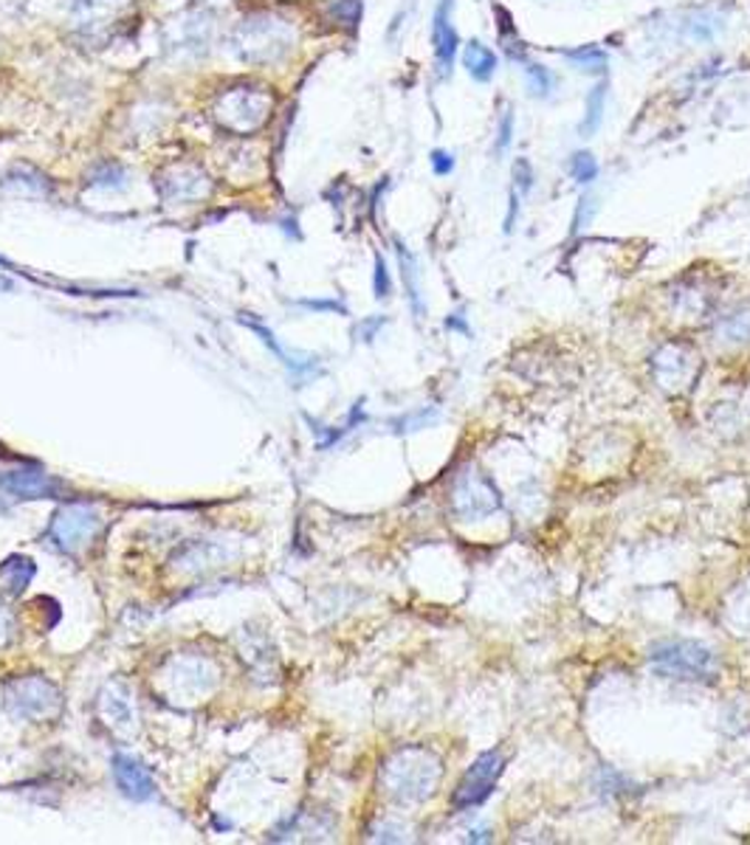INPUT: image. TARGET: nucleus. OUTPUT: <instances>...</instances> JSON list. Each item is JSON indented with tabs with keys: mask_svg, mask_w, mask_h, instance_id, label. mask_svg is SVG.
<instances>
[{
	"mask_svg": "<svg viewBox=\"0 0 750 845\" xmlns=\"http://www.w3.org/2000/svg\"><path fill=\"white\" fill-rule=\"evenodd\" d=\"M398 260H401V271H404V282H406V291H410L412 311H415L417 316H421V313H424V302H421V288H417L415 260H412V257L406 254L404 246H398Z\"/></svg>",
	"mask_w": 750,
	"mask_h": 845,
	"instance_id": "17",
	"label": "nucleus"
},
{
	"mask_svg": "<svg viewBox=\"0 0 750 845\" xmlns=\"http://www.w3.org/2000/svg\"><path fill=\"white\" fill-rule=\"evenodd\" d=\"M113 776H116V783H119V789H122L128 798H133V801H144V798L153 794V781H150L148 769H144L139 761H133V758L116 756Z\"/></svg>",
	"mask_w": 750,
	"mask_h": 845,
	"instance_id": "11",
	"label": "nucleus"
},
{
	"mask_svg": "<svg viewBox=\"0 0 750 845\" xmlns=\"http://www.w3.org/2000/svg\"><path fill=\"white\" fill-rule=\"evenodd\" d=\"M452 7H455V0H441L432 14V45H435V57L443 74H449L457 48H460V34L452 26Z\"/></svg>",
	"mask_w": 750,
	"mask_h": 845,
	"instance_id": "9",
	"label": "nucleus"
},
{
	"mask_svg": "<svg viewBox=\"0 0 750 845\" xmlns=\"http://www.w3.org/2000/svg\"><path fill=\"white\" fill-rule=\"evenodd\" d=\"M511 144H513V113L511 108H506L500 116V128H497V139H494L497 159H502V155L511 150Z\"/></svg>",
	"mask_w": 750,
	"mask_h": 845,
	"instance_id": "20",
	"label": "nucleus"
},
{
	"mask_svg": "<svg viewBox=\"0 0 750 845\" xmlns=\"http://www.w3.org/2000/svg\"><path fill=\"white\" fill-rule=\"evenodd\" d=\"M567 172H570V178L576 181V184H593V181L598 178L596 155L587 153V150H578V153H573L570 161H567Z\"/></svg>",
	"mask_w": 750,
	"mask_h": 845,
	"instance_id": "16",
	"label": "nucleus"
},
{
	"mask_svg": "<svg viewBox=\"0 0 750 845\" xmlns=\"http://www.w3.org/2000/svg\"><path fill=\"white\" fill-rule=\"evenodd\" d=\"M520 201L522 197L511 189V197H508V217H506V235L513 231V223H517V215H520Z\"/></svg>",
	"mask_w": 750,
	"mask_h": 845,
	"instance_id": "23",
	"label": "nucleus"
},
{
	"mask_svg": "<svg viewBox=\"0 0 750 845\" xmlns=\"http://www.w3.org/2000/svg\"><path fill=\"white\" fill-rule=\"evenodd\" d=\"M452 505H455V513H460L463 519L475 521L486 519V516L497 513L502 508V496L497 490V485L482 474L480 468H466L457 477L455 490H452Z\"/></svg>",
	"mask_w": 750,
	"mask_h": 845,
	"instance_id": "5",
	"label": "nucleus"
},
{
	"mask_svg": "<svg viewBox=\"0 0 750 845\" xmlns=\"http://www.w3.org/2000/svg\"><path fill=\"white\" fill-rule=\"evenodd\" d=\"M607 96H609V83H607V79H601V83L593 85L590 94H587V105H584L581 124H578V136H581V139H593V136L598 133V128H601L604 105H607Z\"/></svg>",
	"mask_w": 750,
	"mask_h": 845,
	"instance_id": "14",
	"label": "nucleus"
},
{
	"mask_svg": "<svg viewBox=\"0 0 750 845\" xmlns=\"http://www.w3.org/2000/svg\"><path fill=\"white\" fill-rule=\"evenodd\" d=\"M497 54L482 45L480 40H471V43L463 48V68L468 71V77L475 83H491L497 74Z\"/></svg>",
	"mask_w": 750,
	"mask_h": 845,
	"instance_id": "13",
	"label": "nucleus"
},
{
	"mask_svg": "<svg viewBox=\"0 0 750 845\" xmlns=\"http://www.w3.org/2000/svg\"><path fill=\"white\" fill-rule=\"evenodd\" d=\"M525 77H528V85H531L533 96H539V99H547V96L553 94V88H556V77H553L551 71L545 68V65L528 63L525 65Z\"/></svg>",
	"mask_w": 750,
	"mask_h": 845,
	"instance_id": "18",
	"label": "nucleus"
},
{
	"mask_svg": "<svg viewBox=\"0 0 750 845\" xmlns=\"http://www.w3.org/2000/svg\"><path fill=\"white\" fill-rule=\"evenodd\" d=\"M296 43L294 26L274 12H254L229 34L231 54L246 65H274L291 54Z\"/></svg>",
	"mask_w": 750,
	"mask_h": 845,
	"instance_id": "1",
	"label": "nucleus"
},
{
	"mask_svg": "<svg viewBox=\"0 0 750 845\" xmlns=\"http://www.w3.org/2000/svg\"><path fill=\"white\" fill-rule=\"evenodd\" d=\"M502 767H506V761H502V756L497 750H488L482 752V756H477V761L468 767V772L463 776V783L457 787L455 798H452L455 809L463 812V809H475L480 806V803H486L488 798H491V792H494L497 781H500Z\"/></svg>",
	"mask_w": 750,
	"mask_h": 845,
	"instance_id": "6",
	"label": "nucleus"
},
{
	"mask_svg": "<svg viewBox=\"0 0 750 845\" xmlns=\"http://www.w3.org/2000/svg\"><path fill=\"white\" fill-rule=\"evenodd\" d=\"M215 23L206 12H189L178 18L167 32V45L178 54H204L213 40Z\"/></svg>",
	"mask_w": 750,
	"mask_h": 845,
	"instance_id": "8",
	"label": "nucleus"
},
{
	"mask_svg": "<svg viewBox=\"0 0 750 845\" xmlns=\"http://www.w3.org/2000/svg\"><path fill=\"white\" fill-rule=\"evenodd\" d=\"M649 662L661 676L683 682H711L719 674L717 654L706 642L666 640L649 651Z\"/></svg>",
	"mask_w": 750,
	"mask_h": 845,
	"instance_id": "4",
	"label": "nucleus"
},
{
	"mask_svg": "<svg viewBox=\"0 0 750 845\" xmlns=\"http://www.w3.org/2000/svg\"><path fill=\"white\" fill-rule=\"evenodd\" d=\"M159 186L167 201H193V197H204L209 192V181L195 166H173L161 175Z\"/></svg>",
	"mask_w": 750,
	"mask_h": 845,
	"instance_id": "10",
	"label": "nucleus"
},
{
	"mask_svg": "<svg viewBox=\"0 0 750 845\" xmlns=\"http://www.w3.org/2000/svg\"><path fill=\"white\" fill-rule=\"evenodd\" d=\"M455 164L457 161L449 150H432V172H435V175H452Z\"/></svg>",
	"mask_w": 750,
	"mask_h": 845,
	"instance_id": "21",
	"label": "nucleus"
},
{
	"mask_svg": "<svg viewBox=\"0 0 750 845\" xmlns=\"http://www.w3.org/2000/svg\"><path fill=\"white\" fill-rule=\"evenodd\" d=\"M274 113V96L260 85H235L224 90L213 105V119L218 128L238 136H251L265 128Z\"/></svg>",
	"mask_w": 750,
	"mask_h": 845,
	"instance_id": "3",
	"label": "nucleus"
},
{
	"mask_svg": "<svg viewBox=\"0 0 750 845\" xmlns=\"http://www.w3.org/2000/svg\"><path fill=\"white\" fill-rule=\"evenodd\" d=\"M562 57L578 65V71H598V74H604L609 63V54L604 52L601 45H578V48H570V52H562Z\"/></svg>",
	"mask_w": 750,
	"mask_h": 845,
	"instance_id": "15",
	"label": "nucleus"
},
{
	"mask_svg": "<svg viewBox=\"0 0 750 845\" xmlns=\"http://www.w3.org/2000/svg\"><path fill=\"white\" fill-rule=\"evenodd\" d=\"M94 528H97V516L88 513V508L65 510L57 519V524H54V539H57L65 550H74V546L88 539Z\"/></svg>",
	"mask_w": 750,
	"mask_h": 845,
	"instance_id": "12",
	"label": "nucleus"
},
{
	"mask_svg": "<svg viewBox=\"0 0 750 845\" xmlns=\"http://www.w3.org/2000/svg\"><path fill=\"white\" fill-rule=\"evenodd\" d=\"M511 175H513V192H517V195H520V197L531 195V189H533V166H531V161H528V159H517V161H513Z\"/></svg>",
	"mask_w": 750,
	"mask_h": 845,
	"instance_id": "19",
	"label": "nucleus"
},
{
	"mask_svg": "<svg viewBox=\"0 0 750 845\" xmlns=\"http://www.w3.org/2000/svg\"><path fill=\"white\" fill-rule=\"evenodd\" d=\"M130 3L133 0H72L74 23L79 32H85V37H97L122 20Z\"/></svg>",
	"mask_w": 750,
	"mask_h": 845,
	"instance_id": "7",
	"label": "nucleus"
},
{
	"mask_svg": "<svg viewBox=\"0 0 750 845\" xmlns=\"http://www.w3.org/2000/svg\"><path fill=\"white\" fill-rule=\"evenodd\" d=\"M443 776L441 758L424 747H406L395 752L384 767L387 792L404 803H421L435 792Z\"/></svg>",
	"mask_w": 750,
	"mask_h": 845,
	"instance_id": "2",
	"label": "nucleus"
},
{
	"mask_svg": "<svg viewBox=\"0 0 750 845\" xmlns=\"http://www.w3.org/2000/svg\"><path fill=\"white\" fill-rule=\"evenodd\" d=\"M446 327H449V331H457V333H463V336H471V327L466 325V311H460V313H452V316L446 318Z\"/></svg>",
	"mask_w": 750,
	"mask_h": 845,
	"instance_id": "24",
	"label": "nucleus"
},
{
	"mask_svg": "<svg viewBox=\"0 0 750 845\" xmlns=\"http://www.w3.org/2000/svg\"><path fill=\"white\" fill-rule=\"evenodd\" d=\"M390 273H387V266H384V260H381V257H379V260H376V296H379V300H384V296H390Z\"/></svg>",
	"mask_w": 750,
	"mask_h": 845,
	"instance_id": "22",
	"label": "nucleus"
}]
</instances>
